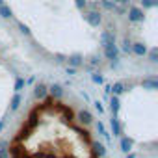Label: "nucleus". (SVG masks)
I'll use <instances>...</instances> for the list:
<instances>
[{
  "label": "nucleus",
  "instance_id": "1",
  "mask_svg": "<svg viewBox=\"0 0 158 158\" xmlns=\"http://www.w3.org/2000/svg\"><path fill=\"white\" fill-rule=\"evenodd\" d=\"M84 17H86V21H88L91 26H99V24H101V15H99V11H88Z\"/></svg>",
  "mask_w": 158,
  "mask_h": 158
},
{
  "label": "nucleus",
  "instance_id": "2",
  "mask_svg": "<svg viewBox=\"0 0 158 158\" xmlns=\"http://www.w3.org/2000/svg\"><path fill=\"white\" fill-rule=\"evenodd\" d=\"M128 19H130L132 23H139V21H143V11H141L139 8H130Z\"/></svg>",
  "mask_w": 158,
  "mask_h": 158
},
{
  "label": "nucleus",
  "instance_id": "3",
  "mask_svg": "<svg viewBox=\"0 0 158 158\" xmlns=\"http://www.w3.org/2000/svg\"><path fill=\"white\" fill-rule=\"evenodd\" d=\"M104 56L110 60V61H114V60H117V56H119V50H117V47L115 45H110V47H104Z\"/></svg>",
  "mask_w": 158,
  "mask_h": 158
},
{
  "label": "nucleus",
  "instance_id": "4",
  "mask_svg": "<svg viewBox=\"0 0 158 158\" xmlns=\"http://www.w3.org/2000/svg\"><path fill=\"white\" fill-rule=\"evenodd\" d=\"M101 41H102V45H104V47L115 45V37H114V34H112V32H102V34H101Z\"/></svg>",
  "mask_w": 158,
  "mask_h": 158
},
{
  "label": "nucleus",
  "instance_id": "5",
  "mask_svg": "<svg viewBox=\"0 0 158 158\" xmlns=\"http://www.w3.org/2000/svg\"><path fill=\"white\" fill-rule=\"evenodd\" d=\"M130 52H134L136 56H145V54H147V47L141 45V43H134V45L130 47Z\"/></svg>",
  "mask_w": 158,
  "mask_h": 158
},
{
  "label": "nucleus",
  "instance_id": "6",
  "mask_svg": "<svg viewBox=\"0 0 158 158\" xmlns=\"http://www.w3.org/2000/svg\"><path fill=\"white\" fill-rule=\"evenodd\" d=\"M34 95H35L37 99H45V97H47V86H45V84H37L35 89H34Z\"/></svg>",
  "mask_w": 158,
  "mask_h": 158
},
{
  "label": "nucleus",
  "instance_id": "7",
  "mask_svg": "<svg viewBox=\"0 0 158 158\" xmlns=\"http://www.w3.org/2000/svg\"><path fill=\"white\" fill-rule=\"evenodd\" d=\"M110 108H112V115L115 117L117 112H119V99L114 97V95H112V99H110Z\"/></svg>",
  "mask_w": 158,
  "mask_h": 158
},
{
  "label": "nucleus",
  "instance_id": "8",
  "mask_svg": "<svg viewBox=\"0 0 158 158\" xmlns=\"http://www.w3.org/2000/svg\"><path fill=\"white\" fill-rule=\"evenodd\" d=\"M48 89H50L52 97H56V99H60V97L63 95V89H61V86H60V84H54V86H50Z\"/></svg>",
  "mask_w": 158,
  "mask_h": 158
},
{
  "label": "nucleus",
  "instance_id": "9",
  "mask_svg": "<svg viewBox=\"0 0 158 158\" xmlns=\"http://www.w3.org/2000/svg\"><path fill=\"white\" fill-rule=\"evenodd\" d=\"M130 147H132V141L128 139V136H123V138H121V149L128 154V151H132Z\"/></svg>",
  "mask_w": 158,
  "mask_h": 158
},
{
  "label": "nucleus",
  "instance_id": "10",
  "mask_svg": "<svg viewBox=\"0 0 158 158\" xmlns=\"http://www.w3.org/2000/svg\"><path fill=\"white\" fill-rule=\"evenodd\" d=\"M80 119H82L86 125H89V123L93 121V115H91V112H89V110H82V112H80Z\"/></svg>",
  "mask_w": 158,
  "mask_h": 158
},
{
  "label": "nucleus",
  "instance_id": "11",
  "mask_svg": "<svg viewBox=\"0 0 158 158\" xmlns=\"http://www.w3.org/2000/svg\"><path fill=\"white\" fill-rule=\"evenodd\" d=\"M19 106H21V93H15L11 99V110L15 112V110H19Z\"/></svg>",
  "mask_w": 158,
  "mask_h": 158
},
{
  "label": "nucleus",
  "instance_id": "12",
  "mask_svg": "<svg viewBox=\"0 0 158 158\" xmlns=\"http://www.w3.org/2000/svg\"><path fill=\"white\" fill-rule=\"evenodd\" d=\"M112 130H114V136H121V125L115 117H112Z\"/></svg>",
  "mask_w": 158,
  "mask_h": 158
},
{
  "label": "nucleus",
  "instance_id": "13",
  "mask_svg": "<svg viewBox=\"0 0 158 158\" xmlns=\"http://www.w3.org/2000/svg\"><path fill=\"white\" fill-rule=\"evenodd\" d=\"M0 17H2V19H10V17H11V10H10L6 4L0 6Z\"/></svg>",
  "mask_w": 158,
  "mask_h": 158
},
{
  "label": "nucleus",
  "instance_id": "14",
  "mask_svg": "<svg viewBox=\"0 0 158 158\" xmlns=\"http://www.w3.org/2000/svg\"><path fill=\"white\" fill-rule=\"evenodd\" d=\"M125 89H123V84L121 82H117V84H114V88H112V95L114 97H117V95H121Z\"/></svg>",
  "mask_w": 158,
  "mask_h": 158
},
{
  "label": "nucleus",
  "instance_id": "15",
  "mask_svg": "<svg viewBox=\"0 0 158 158\" xmlns=\"http://www.w3.org/2000/svg\"><path fill=\"white\" fill-rule=\"evenodd\" d=\"M69 63H71L73 67H78V65L82 63V60H80V56H71V58H69Z\"/></svg>",
  "mask_w": 158,
  "mask_h": 158
},
{
  "label": "nucleus",
  "instance_id": "16",
  "mask_svg": "<svg viewBox=\"0 0 158 158\" xmlns=\"http://www.w3.org/2000/svg\"><path fill=\"white\" fill-rule=\"evenodd\" d=\"M141 6L143 8H154L156 6V0H141Z\"/></svg>",
  "mask_w": 158,
  "mask_h": 158
},
{
  "label": "nucleus",
  "instance_id": "17",
  "mask_svg": "<svg viewBox=\"0 0 158 158\" xmlns=\"http://www.w3.org/2000/svg\"><path fill=\"white\" fill-rule=\"evenodd\" d=\"M23 88H24V80H23V78H17V82H15V89H17V93H19Z\"/></svg>",
  "mask_w": 158,
  "mask_h": 158
},
{
  "label": "nucleus",
  "instance_id": "18",
  "mask_svg": "<svg viewBox=\"0 0 158 158\" xmlns=\"http://www.w3.org/2000/svg\"><path fill=\"white\" fill-rule=\"evenodd\" d=\"M0 158H10L8 156V151L4 149V145H0Z\"/></svg>",
  "mask_w": 158,
  "mask_h": 158
},
{
  "label": "nucleus",
  "instance_id": "19",
  "mask_svg": "<svg viewBox=\"0 0 158 158\" xmlns=\"http://www.w3.org/2000/svg\"><path fill=\"white\" fill-rule=\"evenodd\" d=\"M93 82L95 84H102V76L101 74H93Z\"/></svg>",
  "mask_w": 158,
  "mask_h": 158
},
{
  "label": "nucleus",
  "instance_id": "20",
  "mask_svg": "<svg viewBox=\"0 0 158 158\" xmlns=\"http://www.w3.org/2000/svg\"><path fill=\"white\" fill-rule=\"evenodd\" d=\"M76 6L82 10V8H86V6H88V2H86V0H76Z\"/></svg>",
  "mask_w": 158,
  "mask_h": 158
},
{
  "label": "nucleus",
  "instance_id": "21",
  "mask_svg": "<svg viewBox=\"0 0 158 158\" xmlns=\"http://www.w3.org/2000/svg\"><path fill=\"white\" fill-rule=\"evenodd\" d=\"M95 108H97V110H99L101 114L104 112V108H102V104H101V101H97V102H95Z\"/></svg>",
  "mask_w": 158,
  "mask_h": 158
},
{
  "label": "nucleus",
  "instance_id": "22",
  "mask_svg": "<svg viewBox=\"0 0 158 158\" xmlns=\"http://www.w3.org/2000/svg\"><path fill=\"white\" fill-rule=\"evenodd\" d=\"M151 61H156V50L154 48L151 50Z\"/></svg>",
  "mask_w": 158,
  "mask_h": 158
},
{
  "label": "nucleus",
  "instance_id": "23",
  "mask_svg": "<svg viewBox=\"0 0 158 158\" xmlns=\"http://www.w3.org/2000/svg\"><path fill=\"white\" fill-rule=\"evenodd\" d=\"M114 4H127V0H114Z\"/></svg>",
  "mask_w": 158,
  "mask_h": 158
},
{
  "label": "nucleus",
  "instance_id": "24",
  "mask_svg": "<svg viewBox=\"0 0 158 158\" xmlns=\"http://www.w3.org/2000/svg\"><path fill=\"white\" fill-rule=\"evenodd\" d=\"M127 158H136V156L134 154H127Z\"/></svg>",
  "mask_w": 158,
  "mask_h": 158
},
{
  "label": "nucleus",
  "instance_id": "25",
  "mask_svg": "<svg viewBox=\"0 0 158 158\" xmlns=\"http://www.w3.org/2000/svg\"><path fill=\"white\" fill-rule=\"evenodd\" d=\"M2 127H4V123H0V130H2Z\"/></svg>",
  "mask_w": 158,
  "mask_h": 158
},
{
  "label": "nucleus",
  "instance_id": "26",
  "mask_svg": "<svg viewBox=\"0 0 158 158\" xmlns=\"http://www.w3.org/2000/svg\"><path fill=\"white\" fill-rule=\"evenodd\" d=\"M2 4H4V0H0V6H2Z\"/></svg>",
  "mask_w": 158,
  "mask_h": 158
}]
</instances>
